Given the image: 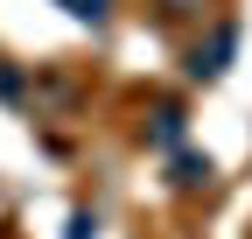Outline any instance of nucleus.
<instances>
[{"instance_id":"7ed1b4c3","label":"nucleus","mask_w":252,"mask_h":239,"mask_svg":"<svg viewBox=\"0 0 252 239\" xmlns=\"http://www.w3.org/2000/svg\"><path fill=\"white\" fill-rule=\"evenodd\" d=\"M147 141H154V148H175V141H182V113L161 106V113H154V127H147Z\"/></svg>"},{"instance_id":"f257e3e1","label":"nucleus","mask_w":252,"mask_h":239,"mask_svg":"<svg viewBox=\"0 0 252 239\" xmlns=\"http://www.w3.org/2000/svg\"><path fill=\"white\" fill-rule=\"evenodd\" d=\"M231 49H238V28L231 21H210V36L189 49V78L196 84H210V78H224V64H231Z\"/></svg>"},{"instance_id":"20e7f679","label":"nucleus","mask_w":252,"mask_h":239,"mask_svg":"<svg viewBox=\"0 0 252 239\" xmlns=\"http://www.w3.org/2000/svg\"><path fill=\"white\" fill-rule=\"evenodd\" d=\"M63 7H70L77 21H105V14H112V0H63Z\"/></svg>"},{"instance_id":"39448f33","label":"nucleus","mask_w":252,"mask_h":239,"mask_svg":"<svg viewBox=\"0 0 252 239\" xmlns=\"http://www.w3.org/2000/svg\"><path fill=\"white\" fill-rule=\"evenodd\" d=\"M210 0H161V14H203Z\"/></svg>"},{"instance_id":"f03ea898","label":"nucleus","mask_w":252,"mask_h":239,"mask_svg":"<svg viewBox=\"0 0 252 239\" xmlns=\"http://www.w3.org/2000/svg\"><path fill=\"white\" fill-rule=\"evenodd\" d=\"M210 183V162L203 155H175V190H203Z\"/></svg>"}]
</instances>
